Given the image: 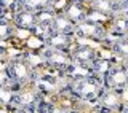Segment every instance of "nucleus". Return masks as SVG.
<instances>
[{
	"mask_svg": "<svg viewBox=\"0 0 128 113\" xmlns=\"http://www.w3.org/2000/svg\"><path fill=\"white\" fill-rule=\"evenodd\" d=\"M6 72L10 75L8 86L13 89V92H19L24 86L32 84L35 81L34 67L30 65L27 57H22V56H18V57H13L11 60H8Z\"/></svg>",
	"mask_w": 128,
	"mask_h": 113,
	"instance_id": "obj_1",
	"label": "nucleus"
},
{
	"mask_svg": "<svg viewBox=\"0 0 128 113\" xmlns=\"http://www.w3.org/2000/svg\"><path fill=\"white\" fill-rule=\"evenodd\" d=\"M102 89V80L96 75L82 80H70L69 83V92L75 99L85 100V102H96Z\"/></svg>",
	"mask_w": 128,
	"mask_h": 113,
	"instance_id": "obj_2",
	"label": "nucleus"
},
{
	"mask_svg": "<svg viewBox=\"0 0 128 113\" xmlns=\"http://www.w3.org/2000/svg\"><path fill=\"white\" fill-rule=\"evenodd\" d=\"M42 57L45 60V65L56 68V70L62 72L69 64L72 62L70 50H53V48H46L42 51Z\"/></svg>",
	"mask_w": 128,
	"mask_h": 113,
	"instance_id": "obj_3",
	"label": "nucleus"
},
{
	"mask_svg": "<svg viewBox=\"0 0 128 113\" xmlns=\"http://www.w3.org/2000/svg\"><path fill=\"white\" fill-rule=\"evenodd\" d=\"M107 27L101 26V24H96L91 21H82L78 24H75V37H82V38H93L102 43V40L107 37Z\"/></svg>",
	"mask_w": 128,
	"mask_h": 113,
	"instance_id": "obj_4",
	"label": "nucleus"
},
{
	"mask_svg": "<svg viewBox=\"0 0 128 113\" xmlns=\"http://www.w3.org/2000/svg\"><path fill=\"white\" fill-rule=\"evenodd\" d=\"M102 86L106 89H122V91H125L128 88V75L125 68L122 67V64H118V65L114 64V67L102 78Z\"/></svg>",
	"mask_w": 128,
	"mask_h": 113,
	"instance_id": "obj_5",
	"label": "nucleus"
},
{
	"mask_svg": "<svg viewBox=\"0 0 128 113\" xmlns=\"http://www.w3.org/2000/svg\"><path fill=\"white\" fill-rule=\"evenodd\" d=\"M46 48H53V50H70L75 45V35L69 34H59V32L50 30L46 37L43 38Z\"/></svg>",
	"mask_w": 128,
	"mask_h": 113,
	"instance_id": "obj_6",
	"label": "nucleus"
},
{
	"mask_svg": "<svg viewBox=\"0 0 128 113\" xmlns=\"http://www.w3.org/2000/svg\"><path fill=\"white\" fill-rule=\"evenodd\" d=\"M122 96H123L122 89H106V88H104L96 102L99 104V107L106 108V110L117 112L118 107L122 105V102H123Z\"/></svg>",
	"mask_w": 128,
	"mask_h": 113,
	"instance_id": "obj_7",
	"label": "nucleus"
},
{
	"mask_svg": "<svg viewBox=\"0 0 128 113\" xmlns=\"http://www.w3.org/2000/svg\"><path fill=\"white\" fill-rule=\"evenodd\" d=\"M70 56H72V62L91 65V62L98 57V51L88 45H74L70 48Z\"/></svg>",
	"mask_w": 128,
	"mask_h": 113,
	"instance_id": "obj_8",
	"label": "nucleus"
},
{
	"mask_svg": "<svg viewBox=\"0 0 128 113\" xmlns=\"http://www.w3.org/2000/svg\"><path fill=\"white\" fill-rule=\"evenodd\" d=\"M61 13L66 16L67 19H70L74 24H78L86 19L88 14V6L86 3H78V2H67L64 5Z\"/></svg>",
	"mask_w": 128,
	"mask_h": 113,
	"instance_id": "obj_9",
	"label": "nucleus"
},
{
	"mask_svg": "<svg viewBox=\"0 0 128 113\" xmlns=\"http://www.w3.org/2000/svg\"><path fill=\"white\" fill-rule=\"evenodd\" d=\"M13 24H14V27H18V29H21V30L32 32V29L37 26V16H35L34 11L19 10V11H16V14L13 16Z\"/></svg>",
	"mask_w": 128,
	"mask_h": 113,
	"instance_id": "obj_10",
	"label": "nucleus"
},
{
	"mask_svg": "<svg viewBox=\"0 0 128 113\" xmlns=\"http://www.w3.org/2000/svg\"><path fill=\"white\" fill-rule=\"evenodd\" d=\"M107 32H109V35L115 38L128 37V16L123 13L112 16L109 26H107Z\"/></svg>",
	"mask_w": 128,
	"mask_h": 113,
	"instance_id": "obj_11",
	"label": "nucleus"
},
{
	"mask_svg": "<svg viewBox=\"0 0 128 113\" xmlns=\"http://www.w3.org/2000/svg\"><path fill=\"white\" fill-rule=\"evenodd\" d=\"M62 73L66 75L69 80H82V78H88V76L94 75L90 65L78 64V62H70L69 65L62 70Z\"/></svg>",
	"mask_w": 128,
	"mask_h": 113,
	"instance_id": "obj_12",
	"label": "nucleus"
},
{
	"mask_svg": "<svg viewBox=\"0 0 128 113\" xmlns=\"http://www.w3.org/2000/svg\"><path fill=\"white\" fill-rule=\"evenodd\" d=\"M50 30L53 32H59V34H69V35H74L75 34V24L67 19L62 13H58L54 16V19L51 21L50 24Z\"/></svg>",
	"mask_w": 128,
	"mask_h": 113,
	"instance_id": "obj_13",
	"label": "nucleus"
},
{
	"mask_svg": "<svg viewBox=\"0 0 128 113\" xmlns=\"http://www.w3.org/2000/svg\"><path fill=\"white\" fill-rule=\"evenodd\" d=\"M53 5V0H18V11L19 10H29L37 13L40 10H45Z\"/></svg>",
	"mask_w": 128,
	"mask_h": 113,
	"instance_id": "obj_14",
	"label": "nucleus"
},
{
	"mask_svg": "<svg viewBox=\"0 0 128 113\" xmlns=\"http://www.w3.org/2000/svg\"><path fill=\"white\" fill-rule=\"evenodd\" d=\"M91 70H93V73L98 76V78H104V76L107 75V72L110 70L112 67H114V62L112 60H109V59H104V57H96L93 62H91Z\"/></svg>",
	"mask_w": 128,
	"mask_h": 113,
	"instance_id": "obj_15",
	"label": "nucleus"
},
{
	"mask_svg": "<svg viewBox=\"0 0 128 113\" xmlns=\"http://www.w3.org/2000/svg\"><path fill=\"white\" fill-rule=\"evenodd\" d=\"M109 48H110L112 53H114L115 56H118L120 59L128 57V37L115 38L114 42L109 45Z\"/></svg>",
	"mask_w": 128,
	"mask_h": 113,
	"instance_id": "obj_16",
	"label": "nucleus"
},
{
	"mask_svg": "<svg viewBox=\"0 0 128 113\" xmlns=\"http://www.w3.org/2000/svg\"><path fill=\"white\" fill-rule=\"evenodd\" d=\"M112 16L109 14H104V13H99V11H94V10H90L88 8V14H86V21H91V22H96V24H101V26H109Z\"/></svg>",
	"mask_w": 128,
	"mask_h": 113,
	"instance_id": "obj_17",
	"label": "nucleus"
},
{
	"mask_svg": "<svg viewBox=\"0 0 128 113\" xmlns=\"http://www.w3.org/2000/svg\"><path fill=\"white\" fill-rule=\"evenodd\" d=\"M58 14L56 11L53 10V6L50 8H45V10H40L35 13V16H37V24H43V26H50L51 21L54 19V16Z\"/></svg>",
	"mask_w": 128,
	"mask_h": 113,
	"instance_id": "obj_18",
	"label": "nucleus"
},
{
	"mask_svg": "<svg viewBox=\"0 0 128 113\" xmlns=\"http://www.w3.org/2000/svg\"><path fill=\"white\" fill-rule=\"evenodd\" d=\"M14 34V24L10 19L0 18V40H8Z\"/></svg>",
	"mask_w": 128,
	"mask_h": 113,
	"instance_id": "obj_19",
	"label": "nucleus"
},
{
	"mask_svg": "<svg viewBox=\"0 0 128 113\" xmlns=\"http://www.w3.org/2000/svg\"><path fill=\"white\" fill-rule=\"evenodd\" d=\"M13 97H14V92L8 84L5 86H0V105H3L5 108H8L13 104Z\"/></svg>",
	"mask_w": 128,
	"mask_h": 113,
	"instance_id": "obj_20",
	"label": "nucleus"
},
{
	"mask_svg": "<svg viewBox=\"0 0 128 113\" xmlns=\"http://www.w3.org/2000/svg\"><path fill=\"white\" fill-rule=\"evenodd\" d=\"M10 83V75L6 70H0V86H5Z\"/></svg>",
	"mask_w": 128,
	"mask_h": 113,
	"instance_id": "obj_21",
	"label": "nucleus"
},
{
	"mask_svg": "<svg viewBox=\"0 0 128 113\" xmlns=\"http://www.w3.org/2000/svg\"><path fill=\"white\" fill-rule=\"evenodd\" d=\"M118 113H128V102H122V105L118 107Z\"/></svg>",
	"mask_w": 128,
	"mask_h": 113,
	"instance_id": "obj_22",
	"label": "nucleus"
},
{
	"mask_svg": "<svg viewBox=\"0 0 128 113\" xmlns=\"http://www.w3.org/2000/svg\"><path fill=\"white\" fill-rule=\"evenodd\" d=\"M10 113H35V112L27 110V108H14V110H11Z\"/></svg>",
	"mask_w": 128,
	"mask_h": 113,
	"instance_id": "obj_23",
	"label": "nucleus"
},
{
	"mask_svg": "<svg viewBox=\"0 0 128 113\" xmlns=\"http://www.w3.org/2000/svg\"><path fill=\"white\" fill-rule=\"evenodd\" d=\"M6 57H8L6 50L5 48H0V60H6Z\"/></svg>",
	"mask_w": 128,
	"mask_h": 113,
	"instance_id": "obj_24",
	"label": "nucleus"
},
{
	"mask_svg": "<svg viewBox=\"0 0 128 113\" xmlns=\"http://www.w3.org/2000/svg\"><path fill=\"white\" fill-rule=\"evenodd\" d=\"M122 67L125 68V72H126V75H128V57H123L122 59Z\"/></svg>",
	"mask_w": 128,
	"mask_h": 113,
	"instance_id": "obj_25",
	"label": "nucleus"
},
{
	"mask_svg": "<svg viewBox=\"0 0 128 113\" xmlns=\"http://www.w3.org/2000/svg\"><path fill=\"white\" fill-rule=\"evenodd\" d=\"M6 11H8V10L2 5V3H0V18H5V13H6Z\"/></svg>",
	"mask_w": 128,
	"mask_h": 113,
	"instance_id": "obj_26",
	"label": "nucleus"
},
{
	"mask_svg": "<svg viewBox=\"0 0 128 113\" xmlns=\"http://www.w3.org/2000/svg\"><path fill=\"white\" fill-rule=\"evenodd\" d=\"M67 2H78V3H86L88 0H67Z\"/></svg>",
	"mask_w": 128,
	"mask_h": 113,
	"instance_id": "obj_27",
	"label": "nucleus"
},
{
	"mask_svg": "<svg viewBox=\"0 0 128 113\" xmlns=\"http://www.w3.org/2000/svg\"><path fill=\"white\" fill-rule=\"evenodd\" d=\"M123 14H126V16H128V8H126V11H125V13H123Z\"/></svg>",
	"mask_w": 128,
	"mask_h": 113,
	"instance_id": "obj_28",
	"label": "nucleus"
},
{
	"mask_svg": "<svg viewBox=\"0 0 128 113\" xmlns=\"http://www.w3.org/2000/svg\"><path fill=\"white\" fill-rule=\"evenodd\" d=\"M0 2H2V0H0Z\"/></svg>",
	"mask_w": 128,
	"mask_h": 113,
	"instance_id": "obj_29",
	"label": "nucleus"
}]
</instances>
